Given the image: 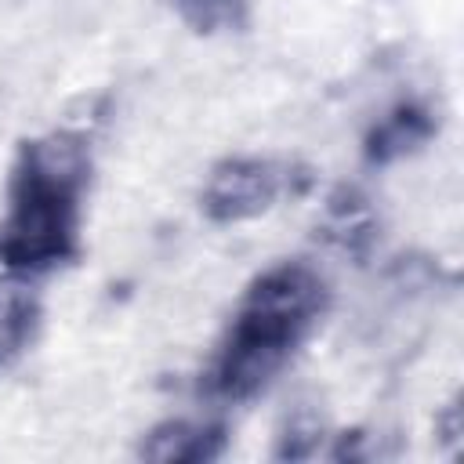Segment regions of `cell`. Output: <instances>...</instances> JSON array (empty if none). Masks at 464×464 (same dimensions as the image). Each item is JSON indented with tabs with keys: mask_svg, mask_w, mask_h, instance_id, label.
<instances>
[{
	"mask_svg": "<svg viewBox=\"0 0 464 464\" xmlns=\"http://www.w3.org/2000/svg\"><path fill=\"white\" fill-rule=\"evenodd\" d=\"M330 308V286L308 261H279L243 290L207 370L203 395L221 406L257 399Z\"/></svg>",
	"mask_w": 464,
	"mask_h": 464,
	"instance_id": "obj_1",
	"label": "cell"
},
{
	"mask_svg": "<svg viewBox=\"0 0 464 464\" xmlns=\"http://www.w3.org/2000/svg\"><path fill=\"white\" fill-rule=\"evenodd\" d=\"M87 181L91 149L80 134L51 130L22 141L0 218V265L11 276H44L80 257Z\"/></svg>",
	"mask_w": 464,
	"mask_h": 464,
	"instance_id": "obj_2",
	"label": "cell"
},
{
	"mask_svg": "<svg viewBox=\"0 0 464 464\" xmlns=\"http://www.w3.org/2000/svg\"><path fill=\"white\" fill-rule=\"evenodd\" d=\"M290 174L283 163L265 156H225L210 167L199 192V210L214 225H239L261 218L286 192Z\"/></svg>",
	"mask_w": 464,
	"mask_h": 464,
	"instance_id": "obj_3",
	"label": "cell"
},
{
	"mask_svg": "<svg viewBox=\"0 0 464 464\" xmlns=\"http://www.w3.org/2000/svg\"><path fill=\"white\" fill-rule=\"evenodd\" d=\"M225 450H228V431L221 420H188V417L160 420L138 442V457L149 464H210L221 460Z\"/></svg>",
	"mask_w": 464,
	"mask_h": 464,
	"instance_id": "obj_4",
	"label": "cell"
},
{
	"mask_svg": "<svg viewBox=\"0 0 464 464\" xmlns=\"http://www.w3.org/2000/svg\"><path fill=\"white\" fill-rule=\"evenodd\" d=\"M439 134V120L424 102H399L384 112L362 138V160L370 167H388L402 156L420 152Z\"/></svg>",
	"mask_w": 464,
	"mask_h": 464,
	"instance_id": "obj_5",
	"label": "cell"
},
{
	"mask_svg": "<svg viewBox=\"0 0 464 464\" xmlns=\"http://www.w3.org/2000/svg\"><path fill=\"white\" fill-rule=\"evenodd\" d=\"M323 239L344 250L355 261H366L370 246L377 243V214L359 185H337L326 199L323 214Z\"/></svg>",
	"mask_w": 464,
	"mask_h": 464,
	"instance_id": "obj_6",
	"label": "cell"
},
{
	"mask_svg": "<svg viewBox=\"0 0 464 464\" xmlns=\"http://www.w3.org/2000/svg\"><path fill=\"white\" fill-rule=\"evenodd\" d=\"M44 319V304L25 276L0 279V370L11 366L36 337Z\"/></svg>",
	"mask_w": 464,
	"mask_h": 464,
	"instance_id": "obj_7",
	"label": "cell"
},
{
	"mask_svg": "<svg viewBox=\"0 0 464 464\" xmlns=\"http://www.w3.org/2000/svg\"><path fill=\"white\" fill-rule=\"evenodd\" d=\"M170 7L199 36L239 33L250 22V0H170Z\"/></svg>",
	"mask_w": 464,
	"mask_h": 464,
	"instance_id": "obj_8",
	"label": "cell"
},
{
	"mask_svg": "<svg viewBox=\"0 0 464 464\" xmlns=\"http://www.w3.org/2000/svg\"><path fill=\"white\" fill-rule=\"evenodd\" d=\"M323 446V417L312 406H294L276 435L272 460H308Z\"/></svg>",
	"mask_w": 464,
	"mask_h": 464,
	"instance_id": "obj_9",
	"label": "cell"
},
{
	"mask_svg": "<svg viewBox=\"0 0 464 464\" xmlns=\"http://www.w3.org/2000/svg\"><path fill=\"white\" fill-rule=\"evenodd\" d=\"M435 431H439L442 442H460V431H464V424H460V399H453V402L439 413Z\"/></svg>",
	"mask_w": 464,
	"mask_h": 464,
	"instance_id": "obj_10",
	"label": "cell"
}]
</instances>
